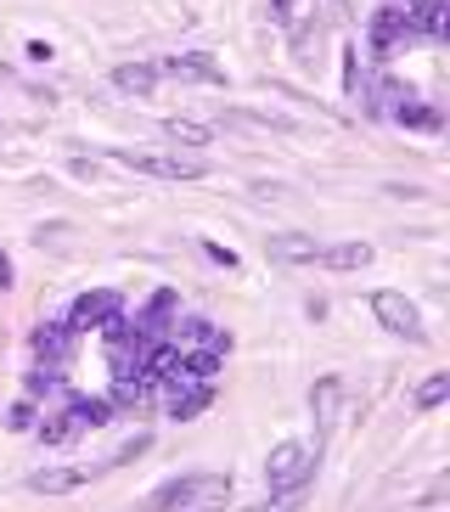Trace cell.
<instances>
[{"label": "cell", "mask_w": 450, "mask_h": 512, "mask_svg": "<svg viewBox=\"0 0 450 512\" xmlns=\"http://www.w3.org/2000/svg\"><path fill=\"white\" fill-rule=\"evenodd\" d=\"M231 501V479L225 473H186V479H169L147 496L152 512H214Z\"/></svg>", "instance_id": "1"}, {"label": "cell", "mask_w": 450, "mask_h": 512, "mask_svg": "<svg viewBox=\"0 0 450 512\" xmlns=\"http://www.w3.org/2000/svg\"><path fill=\"white\" fill-rule=\"evenodd\" d=\"M310 473H315V451H310V445H293V439H287V445H276V451H270V462H265V484L276 490V496L299 490Z\"/></svg>", "instance_id": "2"}, {"label": "cell", "mask_w": 450, "mask_h": 512, "mask_svg": "<svg viewBox=\"0 0 450 512\" xmlns=\"http://www.w3.org/2000/svg\"><path fill=\"white\" fill-rule=\"evenodd\" d=\"M113 158L135 175H158V181H197L203 175V158H180V152H113Z\"/></svg>", "instance_id": "3"}, {"label": "cell", "mask_w": 450, "mask_h": 512, "mask_svg": "<svg viewBox=\"0 0 450 512\" xmlns=\"http://www.w3.org/2000/svg\"><path fill=\"white\" fill-rule=\"evenodd\" d=\"M372 316L383 321V327L394 332V338H405V344H428V332H422V316H417V304L405 299V293H372Z\"/></svg>", "instance_id": "4"}, {"label": "cell", "mask_w": 450, "mask_h": 512, "mask_svg": "<svg viewBox=\"0 0 450 512\" xmlns=\"http://www.w3.org/2000/svg\"><path fill=\"white\" fill-rule=\"evenodd\" d=\"M169 417L175 422H192L203 417V411L214 406V383H203V377H169Z\"/></svg>", "instance_id": "5"}, {"label": "cell", "mask_w": 450, "mask_h": 512, "mask_svg": "<svg viewBox=\"0 0 450 512\" xmlns=\"http://www.w3.org/2000/svg\"><path fill=\"white\" fill-rule=\"evenodd\" d=\"M124 310L119 293H107V287H96V293H79L74 310H68V327L74 332H90V327H102V321H113Z\"/></svg>", "instance_id": "6"}, {"label": "cell", "mask_w": 450, "mask_h": 512, "mask_svg": "<svg viewBox=\"0 0 450 512\" xmlns=\"http://www.w3.org/2000/svg\"><path fill=\"white\" fill-rule=\"evenodd\" d=\"M34 355H40V366H68V355H74V327H68V321H40V327H34Z\"/></svg>", "instance_id": "7"}, {"label": "cell", "mask_w": 450, "mask_h": 512, "mask_svg": "<svg viewBox=\"0 0 450 512\" xmlns=\"http://www.w3.org/2000/svg\"><path fill=\"white\" fill-rule=\"evenodd\" d=\"M169 332H175V349H180V355H192V349H214V355H225V349H231V338H225L214 321H203V316L175 321Z\"/></svg>", "instance_id": "8"}, {"label": "cell", "mask_w": 450, "mask_h": 512, "mask_svg": "<svg viewBox=\"0 0 450 512\" xmlns=\"http://www.w3.org/2000/svg\"><path fill=\"white\" fill-rule=\"evenodd\" d=\"M158 74H175V79H203V85H220L225 68L209 57V51H175V57L158 62Z\"/></svg>", "instance_id": "9"}, {"label": "cell", "mask_w": 450, "mask_h": 512, "mask_svg": "<svg viewBox=\"0 0 450 512\" xmlns=\"http://www.w3.org/2000/svg\"><path fill=\"white\" fill-rule=\"evenodd\" d=\"M405 40H411L405 12H400V6H377V17H372V51H377V57H394Z\"/></svg>", "instance_id": "10"}, {"label": "cell", "mask_w": 450, "mask_h": 512, "mask_svg": "<svg viewBox=\"0 0 450 512\" xmlns=\"http://www.w3.org/2000/svg\"><path fill=\"white\" fill-rule=\"evenodd\" d=\"M338 406H344V383L338 377H321L310 389V417H315V434H327L332 422H338Z\"/></svg>", "instance_id": "11"}, {"label": "cell", "mask_w": 450, "mask_h": 512, "mask_svg": "<svg viewBox=\"0 0 450 512\" xmlns=\"http://www.w3.org/2000/svg\"><path fill=\"white\" fill-rule=\"evenodd\" d=\"M85 479H90L85 467H40V473L29 479V490L34 496H74Z\"/></svg>", "instance_id": "12"}, {"label": "cell", "mask_w": 450, "mask_h": 512, "mask_svg": "<svg viewBox=\"0 0 450 512\" xmlns=\"http://www.w3.org/2000/svg\"><path fill=\"white\" fill-rule=\"evenodd\" d=\"M113 85L124 96H152L158 91V62H119L113 68Z\"/></svg>", "instance_id": "13"}, {"label": "cell", "mask_w": 450, "mask_h": 512, "mask_svg": "<svg viewBox=\"0 0 450 512\" xmlns=\"http://www.w3.org/2000/svg\"><path fill=\"white\" fill-rule=\"evenodd\" d=\"M321 265L327 271H360V265H372V242H332V248H321Z\"/></svg>", "instance_id": "14"}, {"label": "cell", "mask_w": 450, "mask_h": 512, "mask_svg": "<svg viewBox=\"0 0 450 512\" xmlns=\"http://www.w3.org/2000/svg\"><path fill=\"white\" fill-rule=\"evenodd\" d=\"M169 327H175V293H158V299L147 304V316L135 321V332H147L152 344H158V338H164Z\"/></svg>", "instance_id": "15"}, {"label": "cell", "mask_w": 450, "mask_h": 512, "mask_svg": "<svg viewBox=\"0 0 450 512\" xmlns=\"http://www.w3.org/2000/svg\"><path fill=\"white\" fill-rule=\"evenodd\" d=\"M152 383H158V377H147V372H130V377H119V383H113V400H107V406H113V411H130V406H141V400L152 394Z\"/></svg>", "instance_id": "16"}, {"label": "cell", "mask_w": 450, "mask_h": 512, "mask_svg": "<svg viewBox=\"0 0 450 512\" xmlns=\"http://www.w3.org/2000/svg\"><path fill=\"white\" fill-rule=\"evenodd\" d=\"M68 417H74V428H107V422H113V406H107V400H90V394H74V400H68Z\"/></svg>", "instance_id": "17"}, {"label": "cell", "mask_w": 450, "mask_h": 512, "mask_svg": "<svg viewBox=\"0 0 450 512\" xmlns=\"http://www.w3.org/2000/svg\"><path fill=\"white\" fill-rule=\"evenodd\" d=\"M34 434H40L45 445H68L79 428H74V417H68V406H62V411H45V417H34Z\"/></svg>", "instance_id": "18"}, {"label": "cell", "mask_w": 450, "mask_h": 512, "mask_svg": "<svg viewBox=\"0 0 450 512\" xmlns=\"http://www.w3.org/2000/svg\"><path fill=\"white\" fill-rule=\"evenodd\" d=\"M321 248H315V237H304V231H282V237H270V259H315Z\"/></svg>", "instance_id": "19"}, {"label": "cell", "mask_w": 450, "mask_h": 512, "mask_svg": "<svg viewBox=\"0 0 450 512\" xmlns=\"http://www.w3.org/2000/svg\"><path fill=\"white\" fill-rule=\"evenodd\" d=\"M225 124H231V130H259V136H270V130H293V119H270V113H242V107H231V113H225Z\"/></svg>", "instance_id": "20"}, {"label": "cell", "mask_w": 450, "mask_h": 512, "mask_svg": "<svg viewBox=\"0 0 450 512\" xmlns=\"http://www.w3.org/2000/svg\"><path fill=\"white\" fill-rule=\"evenodd\" d=\"M164 136L175 141V147H209L214 130H209V124H197V119H169V124H164Z\"/></svg>", "instance_id": "21"}, {"label": "cell", "mask_w": 450, "mask_h": 512, "mask_svg": "<svg viewBox=\"0 0 450 512\" xmlns=\"http://www.w3.org/2000/svg\"><path fill=\"white\" fill-rule=\"evenodd\" d=\"M394 119L411 124V130H439V113H434V107H422V102H417V91H411L400 107H394Z\"/></svg>", "instance_id": "22"}, {"label": "cell", "mask_w": 450, "mask_h": 512, "mask_svg": "<svg viewBox=\"0 0 450 512\" xmlns=\"http://www.w3.org/2000/svg\"><path fill=\"white\" fill-rule=\"evenodd\" d=\"M445 400H450V377L434 372V377H428V383L417 389V406H422V411H434V406H445Z\"/></svg>", "instance_id": "23"}, {"label": "cell", "mask_w": 450, "mask_h": 512, "mask_svg": "<svg viewBox=\"0 0 450 512\" xmlns=\"http://www.w3.org/2000/svg\"><path fill=\"white\" fill-rule=\"evenodd\" d=\"M6 428H17V434H23V428H34V400H17V406L6 411Z\"/></svg>", "instance_id": "24"}, {"label": "cell", "mask_w": 450, "mask_h": 512, "mask_svg": "<svg viewBox=\"0 0 450 512\" xmlns=\"http://www.w3.org/2000/svg\"><path fill=\"white\" fill-rule=\"evenodd\" d=\"M147 445H152V434H135V439H124L119 451H113V462H135V456L147 451Z\"/></svg>", "instance_id": "25"}, {"label": "cell", "mask_w": 450, "mask_h": 512, "mask_svg": "<svg viewBox=\"0 0 450 512\" xmlns=\"http://www.w3.org/2000/svg\"><path fill=\"white\" fill-rule=\"evenodd\" d=\"M293 12H299V0H270V23H293Z\"/></svg>", "instance_id": "26"}, {"label": "cell", "mask_w": 450, "mask_h": 512, "mask_svg": "<svg viewBox=\"0 0 450 512\" xmlns=\"http://www.w3.org/2000/svg\"><path fill=\"white\" fill-rule=\"evenodd\" d=\"M6 287H12V259L0 254V293H6Z\"/></svg>", "instance_id": "27"}, {"label": "cell", "mask_w": 450, "mask_h": 512, "mask_svg": "<svg viewBox=\"0 0 450 512\" xmlns=\"http://www.w3.org/2000/svg\"><path fill=\"white\" fill-rule=\"evenodd\" d=\"M332 12H338V17H344V0H332Z\"/></svg>", "instance_id": "28"}]
</instances>
